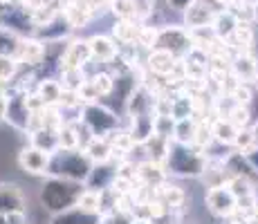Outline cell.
Returning <instances> with one entry per match:
<instances>
[{
	"instance_id": "cell-1",
	"label": "cell",
	"mask_w": 258,
	"mask_h": 224,
	"mask_svg": "<svg viewBox=\"0 0 258 224\" xmlns=\"http://www.w3.org/2000/svg\"><path fill=\"white\" fill-rule=\"evenodd\" d=\"M92 166L94 164L88 159L83 148L81 151H79V148H58V151L52 153V157H49L47 173L52 177H66V179H74V182L86 184Z\"/></svg>"
},
{
	"instance_id": "cell-2",
	"label": "cell",
	"mask_w": 258,
	"mask_h": 224,
	"mask_svg": "<svg viewBox=\"0 0 258 224\" xmlns=\"http://www.w3.org/2000/svg\"><path fill=\"white\" fill-rule=\"evenodd\" d=\"M83 191H86L83 182H74V179H66V177H52L43 186L41 202L52 215H56V213L72 208Z\"/></svg>"
},
{
	"instance_id": "cell-3",
	"label": "cell",
	"mask_w": 258,
	"mask_h": 224,
	"mask_svg": "<svg viewBox=\"0 0 258 224\" xmlns=\"http://www.w3.org/2000/svg\"><path fill=\"white\" fill-rule=\"evenodd\" d=\"M207 164V153H202V148L191 146V143H177L173 141L168 146L166 155V166L173 175L180 177H200L205 173Z\"/></svg>"
},
{
	"instance_id": "cell-4",
	"label": "cell",
	"mask_w": 258,
	"mask_h": 224,
	"mask_svg": "<svg viewBox=\"0 0 258 224\" xmlns=\"http://www.w3.org/2000/svg\"><path fill=\"white\" fill-rule=\"evenodd\" d=\"M83 121L90 126V130L94 134L108 137L110 132H115L119 128V119L112 110H108L106 106H99L97 101H88L83 103Z\"/></svg>"
},
{
	"instance_id": "cell-5",
	"label": "cell",
	"mask_w": 258,
	"mask_h": 224,
	"mask_svg": "<svg viewBox=\"0 0 258 224\" xmlns=\"http://www.w3.org/2000/svg\"><path fill=\"white\" fill-rule=\"evenodd\" d=\"M205 204H207L211 215L222 217V220L236 215V211H238V197L231 193V188L227 186V182L220 184V186H211L205 195Z\"/></svg>"
},
{
	"instance_id": "cell-6",
	"label": "cell",
	"mask_w": 258,
	"mask_h": 224,
	"mask_svg": "<svg viewBox=\"0 0 258 224\" xmlns=\"http://www.w3.org/2000/svg\"><path fill=\"white\" fill-rule=\"evenodd\" d=\"M157 47L171 52L177 58H186L193 52V38L191 32L184 27H166L160 29V38H157Z\"/></svg>"
},
{
	"instance_id": "cell-7",
	"label": "cell",
	"mask_w": 258,
	"mask_h": 224,
	"mask_svg": "<svg viewBox=\"0 0 258 224\" xmlns=\"http://www.w3.org/2000/svg\"><path fill=\"white\" fill-rule=\"evenodd\" d=\"M3 117H5V121L12 123L16 130L27 132L29 117H32V108L27 106V92H18V94H12V97L5 99Z\"/></svg>"
},
{
	"instance_id": "cell-8",
	"label": "cell",
	"mask_w": 258,
	"mask_h": 224,
	"mask_svg": "<svg viewBox=\"0 0 258 224\" xmlns=\"http://www.w3.org/2000/svg\"><path fill=\"white\" fill-rule=\"evenodd\" d=\"M49 157H52L49 153L36 148L34 143H29V146H25L18 153V166L25 173H29V175H45L49 168Z\"/></svg>"
},
{
	"instance_id": "cell-9",
	"label": "cell",
	"mask_w": 258,
	"mask_h": 224,
	"mask_svg": "<svg viewBox=\"0 0 258 224\" xmlns=\"http://www.w3.org/2000/svg\"><path fill=\"white\" fill-rule=\"evenodd\" d=\"M216 9L205 0H193L191 5L184 9V25L186 29H202L211 27L213 18H216Z\"/></svg>"
},
{
	"instance_id": "cell-10",
	"label": "cell",
	"mask_w": 258,
	"mask_h": 224,
	"mask_svg": "<svg viewBox=\"0 0 258 224\" xmlns=\"http://www.w3.org/2000/svg\"><path fill=\"white\" fill-rule=\"evenodd\" d=\"M177 63H180V58L173 56L171 52H166V49H162V47L151 49V54H148V58H146L148 72L155 74V77H162V79L171 77L173 69L177 67Z\"/></svg>"
},
{
	"instance_id": "cell-11",
	"label": "cell",
	"mask_w": 258,
	"mask_h": 224,
	"mask_svg": "<svg viewBox=\"0 0 258 224\" xmlns=\"http://www.w3.org/2000/svg\"><path fill=\"white\" fill-rule=\"evenodd\" d=\"M231 74L240 83H258V58L249 52H240L236 58H231Z\"/></svg>"
},
{
	"instance_id": "cell-12",
	"label": "cell",
	"mask_w": 258,
	"mask_h": 224,
	"mask_svg": "<svg viewBox=\"0 0 258 224\" xmlns=\"http://www.w3.org/2000/svg\"><path fill=\"white\" fill-rule=\"evenodd\" d=\"M137 182H140L142 186L157 188L160 184L166 182V168L162 166V162L144 159V162L137 164Z\"/></svg>"
},
{
	"instance_id": "cell-13",
	"label": "cell",
	"mask_w": 258,
	"mask_h": 224,
	"mask_svg": "<svg viewBox=\"0 0 258 224\" xmlns=\"http://www.w3.org/2000/svg\"><path fill=\"white\" fill-rule=\"evenodd\" d=\"M25 204H27V197H25L23 188L18 184H0V213L25 211Z\"/></svg>"
},
{
	"instance_id": "cell-14",
	"label": "cell",
	"mask_w": 258,
	"mask_h": 224,
	"mask_svg": "<svg viewBox=\"0 0 258 224\" xmlns=\"http://www.w3.org/2000/svg\"><path fill=\"white\" fill-rule=\"evenodd\" d=\"M92 58L90 43L88 41H72L66 45V52L61 56V69L63 67H83Z\"/></svg>"
},
{
	"instance_id": "cell-15",
	"label": "cell",
	"mask_w": 258,
	"mask_h": 224,
	"mask_svg": "<svg viewBox=\"0 0 258 224\" xmlns=\"http://www.w3.org/2000/svg\"><path fill=\"white\" fill-rule=\"evenodd\" d=\"M83 153H86L88 159H90L92 164H106V162H112L115 148H112V141L108 137L94 134L90 141L83 146Z\"/></svg>"
},
{
	"instance_id": "cell-16",
	"label": "cell",
	"mask_w": 258,
	"mask_h": 224,
	"mask_svg": "<svg viewBox=\"0 0 258 224\" xmlns=\"http://www.w3.org/2000/svg\"><path fill=\"white\" fill-rule=\"evenodd\" d=\"M16 61L25 63V65H41V63H45V45L41 41H34V38H23L18 45Z\"/></svg>"
},
{
	"instance_id": "cell-17",
	"label": "cell",
	"mask_w": 258,
	"mask_h": 224,
	"mask_svg": "<svg viewBox=\"0 0 258 224\" xmlns=\"http://www.w3.org/2000/svg\"><path fill=\"white\" fill-rule=\"evenodd\" d=\"M52 224H101V213H88L74 204L68 211L56 213L52 217Z\"/></svg>"
},
{
	"instance_id": "cell-18",
	"label": "cell",
	"mask_w": 258,
	"mask_h": 224,
	"mask_svg": "<svg viewBox=\"0 0 258 224\" xmlns=\"http://www.w3.org/2000/svg\"><path fill=\"white\" fill-rule=\"evenodd\" d=\"M88 43H90L92 58H97L99 63H112L119 56V47L108 36H92Z\"/></svg>"
},
{
	"instance_id": "cell-19",
	"label": "cell",
	"mask_w": 258,
	"mask_h": 224,
	"mask_svg": "<svg viewBox=\"0 0 258 224\" xmlns=\"http://www.w3.org/2000/svg\"><path fill=\"white\" fill-rule=\"evenodd\" d=\"M240 128L236 126V123H231L227 117H218L211 121V134L213 139H216L218 143H222V146H234V139Z\"/></svg>"
},
{
	"instance_id": "cell-20",
	"label": "cell",
	"mask_w": 258,
	"mask_h": 224,
	"mask_svg": "<svg viewBox=\"0 0 258 224\" xmlns=\"http://www.w3.org/2000/svg\"><path fill=\"white\" fill-rule=\"evenodd\" d=\"M29 141L34 143L36 148H41V151L45 153H56L58 148H61V141H58V130H54V128H38V130L29 132Z\"/></svg>"
},
{
	"instance_id": "cell-21",
	"label": "cell",
	"mask_w": 258,
	"mask_h": 224,
	"mask_svg": "<svg viewBox=\"0 0 258 224\" xmlns=\"http://www.w3.org/2000/svg\"><path fill=\"white\" fill-rule=\"evenodd\" d=\"M236 25H238L236 14L227 9V12H218L216 14V18H213V23H211V29H213V34H216L218 38L229 41L231 34H234V29H236Z\"/></svg>"
},
{
	"instance_id": "cell-22",
	"label": "cell",
	"mask_w": 258,
	"mask_h": 224,
	"mask_svg": "<svg viewBox=\"0 0 258 224\" xmlns=\"http://www.w3.org/2000/svg\"><path fill=\"white\" fill-rule=\"evenodd\" d=\"M36 94L43 99L45 106H58L63 94V86L61 81H54V79H41L36 86Z\"/></svg>"
},
{
	"instance_id": "cell-23",
	"label": "cell",
	"mask_w": 258,
	"mask_h": 224,
	"mask_svg": "<svg viewBox=\"0 0 258 224\" xmlns=\"http://www.w3.org/2000/svg\"><path fill=\"white\" fill-rule=\"evenodd\" d=\"M112 34L119 43L123 45H135L137 43V34H140V25H135V21L131 18H119L112 27Z\"/></svg>"
},
{
	"instance_id": "cell-24",
	"label": "cell",
	"mask_w": 258,
	"mask_h": 224,
	"mask_svg": "<svg viewBox=\"0 0 258 224\" xmlns=\"http://www.w3.org/2000/svg\"><path fill=\"white\" fill-rule=\"evenodd\" d=\"M155 195L171 208H180L182 204H184V200H186L184 191H182L180 186H173V184H166V182L160 184V186L155 188Z\"/></svg>"
},
{
	"instance_id": "cell-25",
	"label": "cell",
	"mask_w": 258,
	"mask_h": 224,
	"mask_svg": "<svg viewBox=\"0 0 258 224\" xmlns=\"http://www.w3.org/2000/svg\"><path fill=\"white\" fill-rule=\"evenodd\" d=\"M229 43H234L240 52H249L251 45H254V27L245 21H238L234 34H231Z\"/></svg>"
},
{
	"instance_id": "cell-26",
	"label": "cell",
	"mask_w": 258,
	"mask_h": 224,
	"mask_svg": "<svg viewBox=\"0 0 258 224\" xmlns=\"http://www.w3.org/2000/svg\"><path fill=\"white\" fill-rule=\"evenodd\" d=\"M171 114L173 119H186V117H193L196 114V99H193V94H177L175 99H173L171 103Z\"/></svg>"
},
{
	"instance_id": "cell-27",
	"label": "cell",
	"mask_w": 258,
	"mask_h": 224,
	"mask_svg": "<svg viewBox=\"0 0 258 224\" xmlns=\"http://www.w3.org/2000/svg\"><path fill=\"white\" fill-rule=\"evenodd\" d=\"M196 128H198V121L193 117L177 119V121H175V130H173V141H177V143H191V146H193Z\"/></svg>"
},
{
	"instance_id": "cell-28",
	"label": "cell",
	"mask_w": 258,
	"mask_h": 224,
	"mask_svg": "<svg viewBox=\"0 0 258 224\" xmlns=\"http://www.w3.org/2000/svg\"><path fill=\"white\" fill-rule=\"evenodd\" d=\"M88 81L83 67H63L61 69V86L66 90H81Z\"/></svg>"
},
{
	"instance_id": "cell-29",
	"label": "cell",
	"mask_w": 258,
	"mask_h": 224,
	"mask_svg": "<svg viewBox=\"0 0 258 224\" xmlns=\"http://www.w3.org/2000/svg\"><path fill=\"white\" fill-rule=\"evenodd\" d=\"M21 41H23V38L18 36L14 29L0 27V54H5V56H16Z\"/></svg>"
},
{
	"instance_id": "cell-30",
	"label": "cell",
	"mask_w": 258,
	"mask_h": 224,
	"mask_svg": "<svg viewBox=\"0 0 258 224\" xmlns=\"http://www.w3.org/2000/svg\"><path fill=\"white\" fill-rule=\"evenodd\" d=\"M137 217L133 211L123 206H115V208H108V211L101 213V224H133Z\"/></svg>"
},
{
	"instance_id": "cell-31",
	"label": "cell",
	"mask_w": 258,
	"mask_h": 224,
	"mask_svg": "<svg viewBox=\"0 0 258 224\" xmlns=\"http://www.w3.org/2000/svg\"><path fill=\"white\" fill-rule=\"evenodd\" d=\"M227 119H229L231 123H236L238 128H247L251 123V110L247 106H240V103H231V108H229V112L225 114Z\"/></svg>"
},
{
	"instance_id": "cell-32",
	"label": "cell",
	"mask_w": 258,
	"mask_h": 224,
	"mask_svg": "<svg viewBox=\"0 0 258 224\" xmlns=\"http://www.w3.org/2000/svg\"><path fill=\"white\" fill-rule=\"evenodd\" d=\"M110 9L117 18H131V21L140 14L135 0H110Z\"/></svg>"
},
{
	"instance_id": "cell-33",
	"label": "cell",
	"mask_w": 258,
	"mask_h": 224,
	"mask_svg": "<svg viewBox=\"0 0 258 224\" xmlns=\"http://www.w3.org/2000/svg\"><path fill=\"white\" fill-rule=\"evenodd\" d=\"M234 148L238 153H249L251 148H256V139H254V130L249 126L247 128H240L234 139Z\"/></svg>"
},
{
	"instance_id": "cell-34",
	"label": "cell",
	"mask_w": 258,
	"mask_h": 224,
	"mask_svg": "<svg viewBox=\"0 0 258 224\" xmlns=\"http://www.w3.org/2000/svg\"><path fill=\"white\" fill-rule=\"evenodd\" d=\"M21 63L16 61V56H5L0 54V83H9L18 72Z\"/></svg>"
},
{
	"instance_id": "cell-35",
	"label": "cell",
	"mask_w": 258,
	"mask_h": 224,
	"mask_svg": "<svg viewBox=\"0 0 258 224\" xmlns=\"http://www.w3.org/2000/svg\"><path fill=\"white\" fill-rule=\"evenodd\" d=\"M157 38H160V29L155 27H140L137 34V45L144 49H155L157 47Z\"/></svg>"
},
{
	"instance_id": "cell-36",
	"label": "cell",
	"mask_w": 258,
	"mask_h": 224,
	"mask_svg": "<svg viewBox=\"0 0 258 224\" xmlns=\"http://www.w3.org/2000/svg\"><path fill=\"white\" fill-rule=\"evenodd\" d=\"M0 224H27V215H25V211L0 213Z\"/></svg>"
},
{
	"instance_id": "cell-37",
	"label": "cell",
	"mask_w": 258,
	"mask_h": 224,
	"mask_svg": "<svg viewBox=\"0 0 258 224\" xmlns=\"http://www.w3.org/2000/svg\"><path fill=\"white\" fill-rule=\"evenodd\" d=\"M242 155L247 157V162L251 164V168H254V171L258 173V146H256V148H251L249 153H242Z\"/></svg>"
},
{
	"instance_id": "cell-38",
	"label": "cell",
	"mask_w": 258,
	"mask_h": 224,
	"mask_svg": "<svg viewBox=\"0 0 258 224\" xmlns=\"http://www.w3.org/2000/svg\"><path fill=\"white\" fill-rule=\"evenodd\" d=\"M168 3H171L175 9H180V12H184V9L188 7V5L193 3V0H168Z\"/></svg>"
},
{
	"instance_id": "cell-39",
	"label": "cell",
	"mask_w": 258,
	"mask_h": 224,
	"mask_svg": "<svg viewBox=\"0 0 258 224\" xmlns=\"http://www.w3.org/2000/svg\"><path fill=\"white\" fill-rule=\"evenodd\" d=\"M218 5H222V7H234V3L236 0H216Z\"/></svg>"
},
{
	"instance_id": "cell-40",
	"label": "cell",
	"mask_w": 258,
	"mask_h": 224,
	"mask_svg": "<svg viewBox=\"0 0 258 224\" xmlns=\"http://www.w3.org/2000/svg\"><path fill=\"white\" fill-rule=\"evenodd\" d=\"M3 110H5V97H3V92H0V117H3Z\"/></svg>"
},
{
	"instance_id": "cell-41",
	"label": "cell",
	"mask_w": 258,
	"mask_h": 224,
	"mask_svg": "<svg viewBox=\"0 0 258 224\" xmlns=\"http://www.w3.org/2000/svg\"><path fill=\"white\" fill-rule=\"evenodd\" d=\"M251 130H254V139H256V146H258V121L254 123V128H251Z\"/></svg>"
},
{
	"instance_id": "cell-42",
	"label": "cell",
	"mask_w": 258,
	"mask_h": 224,
	"mask_svg": "<svg viewBox=\"0 0 258 224\" xmlns=\"http://www.w3.org/2000/svg\"><path fill=\"white\" fill-rule=\"evenodd\" d=\"M133 224H151V222H148V220H135Z\"/></svg>"
},
{
	"instance_id": "cell-43",
	"label": "cell",
	"mask_w": 258,
	"mask_h": 224,
	"mask_svg": "<svg viewBox=\"0 0 258 224\" xmlns=\"http://www.w3.org/2000/svg\"><path fill=\"white\" fill-rule=\"evenodd\" d=\"M256 21H258V3H256Z\"/></svg>"
},
{
	"instance_id": "cell-44",
	"label": "cell",
	"mask_w": 258,
	"mask_h": 224,
	"mask_svg": "<svg viewBox=\"0 0 258 224\" xmlns=\"http://www.w3.org/2000/svg\"><path fill=\"white\" fill-rule=\"evenodd\" d=\"M0 3H9V0H0Z\"/></svg>"
}]
</instances>
